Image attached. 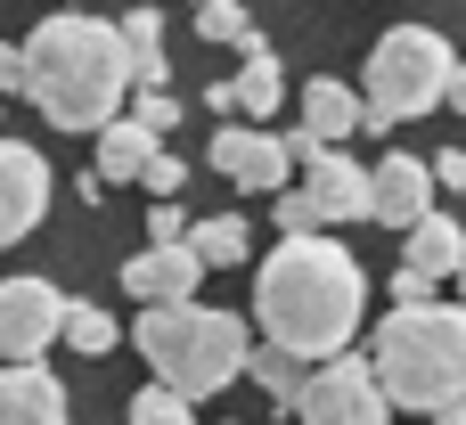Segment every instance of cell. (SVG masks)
<instances>
[{"instance_id":"obj_1","label":"cell","mask_w":466,"mask_h":425,"mask_svg":"<svg viewBox=\"0 0 466 425\" xmlns=\"http://www.w3.org/2000/svg\"><path fill=\"white\" fill-rule=\"evenodd\" d=\"M360 311H369V278H360V262H352L328 229H287V238L262 254V270H254L262 344H287V352H303V360L352 352Z\"/></svg>"},{"instance_id":"obj_2","label":"cell","mask_w":466,"mask_h":425,"mask_svg":"<svg viewBox=\"0 0 466 425\" xmlns=\"http://www.w3.org/2000/svg\"><path fill=\"white\" fill-rule=\"evenodd\" d=\"M25 57H33V90H25V98H33L57 131H106V123L123 115V90L139 82L123 25L82 16V8L41 16L33 41H25Z\"/></svg>"},{"instance_id":"obj_3","label":"cell","mask_w":466,"mask_h":425,"mask_svg":"<svg viewBox=\"0 0 466 425\" xmlns=\"http://www.w3.org/2000/svg\"><path fill=\"white\" fill-rule=\"evenodd\" d=\"M369 360H377L393 410L466 425V303H393Z\"/></svg>"},{"instance_id":"obj_4","label":"cell","mask_w":466,"mask_h":425,"mask_svg":"<svg viewBox=\"0 0 466 425\" xmlns=\"http://www.w3.org/2000/svg\"><path fill=\"white\" fill-rule=\"evenodd\" d=\"M131 344H139V360L164 377V385H180L188 401H213V393H229L246 369H254V336H246V319L238 311H213V303H139V328H131Z\"/></svg>"},{"instance_id":"obj_5","label":"cell","mask_w":466,"mask_h":425,"mask_svg":"<svg viewBox=\"0 0 466 425\" xmlns=\"http://www.w3.org/2000/svg\"><path fill=\"white\" fill-rule=\"evenodd\" d=\"M451 74H459V49H451L434 25H393V33L369 49V74H360V90H369V131L451 106Z\"/></svg>"},{"instance_id":"obj_6","label":"cell","mask_w":466,"mask_h":425,"mask_svg":"<svg viewBox=\"0 0 466 425\" xmlns=\"http://www.w3.org/2000/svg\"><path fill=\"white\" fill-rule=\"evenodd\" d=\"M295 418L303 425H385L393 418V393H385L377 360L336 352V360H311V385H303Z\"/></svg>"},{"instance_id":"obj_7","label":"cell","mask_w":466,"mask_h":425,"mask_svg":"<svg viewBox=\"0 0 466 425\" xmlns=\"http://www.w3.org/2000/svg\"><path fill=\"white\" fill-rule=\"evenodd\" d=\"M213 172L229 180V188H246V197H279V188H295V139H270V131H254V123H221L213 131Z\"/></svg>"},{"instance_id":"obj_8","label":"cell","mask_w":466,"mask_h":425,"mask_svg":"<svg viewBox=\"0 0 466 425\" xmlns=\"http://www.w3.org/2000/svg\"><path fill=\"white\" fill-rule=\"evenodd\" d=\"M66 336V295L49 278H0V360H41Z\"/></svg>"},{"instance_id":"obj_9","label":"cell","mask_w":466,"mask_h":425,"mask_svg":"<svg viewBox=\"0 0 466 425\" xmlns=\"http://www.w3.org/2000/svg\"><path fill=\"white\" fill-rule=\"evenodd\" d=\"M352 131H369V90H352V82H336V74H311V90H303V123L287 131L295 156L311 164L319 147H344Z\"/></svg>"},{"instance_id":"obj_10","label":"cell","mask_w":466,"mask_h":425,"mask_svg":"<svg viewBox=\"0 0 466 425\" xmlns=\"http://www.w3.org/2000/svg\"><path fill=\"white\" fill-rule=\"evenodd\" d=\"M303 197H311L319 229H344V221H369V205H377V172H360L344 147H319V156L303 164Z\"/></svg>"},{"instance_id":"obj_11","label":"cell","mask_w":466,"mask_h":425,"mask_svg":"<svg viewBox=\"0 0 466 425\" xmlns=\"http://www.w3.org/2000/svg\"><path fill=\"white\" fill-rule=\"evenodd\" d=\"M49 213V156L25 139H0V246L33 238Z\"/></svg>"},{"instance_id":"obj_12","label":"cell","mask_w":466,"mask_h":425,"mask_svg":"<svg viewBox=\"0 0 466 425\" xmlns=\"http://www.w3.org/2000/svg\"><path fill=\"white\" fill-rule=\"evenodd\" d=\"M369 172H377V205H369V221H385V229L410 238V229L434 213V188H442V180H434V156H401V147H393V156L369 164Z\"/></svg>"},{"instance_id":"obj_13","label":"cell","mask_w":466,"mask_h":425,"mask_svg":"<svg viewBox=\"0 0 466 425\" xmlns=\"http://www.w3.org/2000/svg\"><path fill=\"white\" fill-rule=\"evenodd\" d=\"M205 254L197 246H147V254H131L123 262V295L131 303H188L197 287H205Z\"/></svg>"},{"instance_id":"obj_14","label":"cell","mask_w":466,"mask_h":425,"mask_svg":"<svg viewBox=\"0 0 466 425\" xmlns=\"http://www.w3.org/2000/svg\"><path fill=\"white\" fill-rule=\"evenodd\" d=\"M0 425H66V385L41 360H8L0 369Z\"/></svg>"},{"instance_id":"obj_15","label":"cell","mask_w":466,"mask_h":425,"mask_svg":"<svg viewBox=\"0 0 466 425\" xmlns=\"http://www.w3.org/2000/svg\"><path fill=\"white\" fill-rule=\"evenodd\" d=\"M156 156H164V131H147L131 106L98 131V172H106V180H147V164H156Z\"/></svg>"},{"instance_id":"obj_16","label":"cell","mask_w":466,"mask_h":425,"mask_svg":"<svg viewBox=\"0 0 466 425\" xmlns=\"http://www.w3.org/2000/svg\"><path fill=\"white\" fill-rule=\"evenodd\" d=\"M238 115H254V123H270L279 115V98H287V74H279V49L262 41V33H246L238 41Z\"/></svg>"},{"instance_id":"obj_17","label":"cell","mask_w":466,"mask_h":425,"mask_svg":"<svg viewBox=\"0 0 466 425\" xmlns=\"http://www.w3.org/2000/svg\"><path fill=\"white\" fill-rule=\"evenodd\" d=\"M401 246H410L401 262H418V270H434V278H459V270H466V229L451 221V213H426Z\"/></svg>"},{"instance_id":"obj_18","label":"cell","mask_w":466,"mask_h":425,"mask_svg":"<svg viewBox=\"0 0 466 425\" xmlns=\"http://www.w3.org/2000/svg\"><path fill=\"white\" fill-rule=\"evenodd\" d=\"M254 385H262L279 410H295V401H303V385H311V360H303V352H287V344H254Z\"/></svg>"},{"instance_id":"obj_19","label":"cell","mask_w":466,"mask_h":425,"mask_svg":"<svg viewBox=\"0 0 466 425\" xmlns=\"http://www.w3.org/2000/svg\"><path fill=\"white\" fill-rule=\"evenodd\" d=\"M123 41H131L139 90H164V16H156V8H131V16H123Z\"/></svg>"},{"instance_id":"obj_20","label":"cell","mask_w":466,"mask_h":425,"mask_svg":"<svg viewBox=\"0 0 466 425\" xmlns=\"http://www.w3.org/2000/svg\"><path fill=\"white\" fill-rule=\"evenodd\" d=\"M213 270H238V262H254V238H246V221L238 213H213V221H197V238H188Z\"/></svg>"},{"instance_id":"obj_21","label":"cell","mask_w":466,"mask_h":425,"mask_svg":"<svg viewBox=\"0 0 466 425\" xmlns=\"http://www.w3.org/2000/svg\"><path fill=\"white\" fill-rule=\"evenodd\" d=\"M66 344H74L82 360H106V352L123 344V319H106L98 303H66Z\"/></svg>"},{"instance_id":"obj_22","label":"cell","mask_w":466,"mask_h":425,"mask_svg":"<svg viewBox=\"0 0 466 425\" xmlns=\"http://www.w3.org/2000/svg\"><path fill=\"white\" fill-rule=\"evenodd\" d=\"M123 425H197V401H188L180 385H164V377H156V385H139V393H131V418H123Z\"/></svg>"},{"instance_id":"obj_23","label":"cell","mask_w":466,"mask_h":425,"mask_svg":"<svg viewBox=\"0 0 466 425\" xmlns=\"http://www.w3.org/2000/svg\"><path fill=\"white\" fill-rule=\"evenodd\" d=\"M197 33H205V41H246L254 25H246L238 0H197Z\"/></svg>"},{"instance_id":"obj_24","label":"cell","mask_w":466,"mask_h":425,"mask_svg":"<svg viewBox=\"0 0 466 425\" xmlns=\"http://www.w3.org/2000/svg\"><path fill=\"white\" fill-rule=\"evenodd\" d=\"M197 238V221L180 213V197H156V213H147V246H188Z\"/></svg>"},{"instance_id":"obj_25","label":"cell","mask_w":466,"mask_h":425,"mask_svg":"<svg viewBox=\"0 0 466 425\" xmlns=\"http://www.w3.org/2000/svg\"><path fill=\"white\" fill-rule=\"evenodd\" d=\"M131 115H139L147 131H172V123H180V98H172V90H139V98H131Z\"/></svg>"},{"instance_id":"obj_26","label":"cell","mask_w":466,"mask_h":425,"mask_svg":"<svg viewBox=\"0 0 466 425\" xmlns=\"http://www.w3.org/2000/svg\"><path fill=\"white\" fill-rule=\"evenodd\" d=\"M16 90H33V57H25V41H0V98H16Z\"/></svg>"},{"instance_id":"obj_27","label":"cell","mask_w":466,"mask_h":425,"mask_svg":"<svg viewBox=\"0 0 466 425\" xmlns=\"http://www.w3.org/2000/svg\"><path fill=\"white\" fill-rule=\"evenodd\" d=\"M434 287H442V278H434V270H418V262H401V270H393V303H434Z\"/></svg>"},{"instance_id":"obj_28","label":"cell","mask_w":466,"mask_h":425,"mask_svg":"<svg viewBox=\"0 0 466 425\" xmlns=\"http://www.w3.org/2000/svg\"><path fill=\"white\" fill-rule=\"evenodd\" d=\"M139 188H156V197H180V188H188V164H180V156H156Z\"/></svg>"},{"instance_id":"obj_29","label":"cell","mask_w":466,"mask_h":425,"mask_svg":"<svg viewBox=\"0 0 466 425\" xmlns=\"http://www.w3.org/2000/svg\"><path fill=\"white\" fill-rule=\"evenodd\" d=\"M434 180L459 197V188H466V147H442V156H434Z\"/></svg>"},{"instance_id":"obj_30","label":"cell","mask_w":466,"mask_h":425,"mask_svg":"<svg viewBox=\"0 0 466 425\" xmlns=\"http://www.w3.org/2000/svg\"><path fill=\"white\" fill-rule=\"evenodd\" d=\"M451 115H466V57H459V74H451Z\"/></svg>"},{"instance_id":"obj_31","label":"cell","mask_w":466,"mask_h":425,"mask_svg":"<svg viewBox=\"0 0 466 425\" xmlns=\"http://www.w3.org/2000/svg\"><path fill=\"white\" fill-rule=\"evenodd\" d=\"M451 287H459V303H466V270H459V278H451Z\"/></svg>"},{"instance_id":"obj_32","label":"cell","mask_w":466,"mask_h":425,"mask_svg":"<svg viewBox=\"0 0 466 425\" xmlns=\"http://www.w3.org/2000/svg\"><path fill=\"white\" fill-rule=\"evenodd\" d=\"M66 8H82V0H66Z\"/></svg>"}]
</instances>
